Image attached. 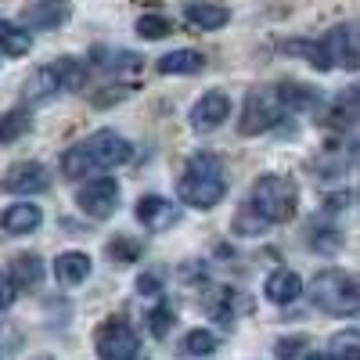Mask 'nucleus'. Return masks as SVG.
Masks as SVG:
<instances>
[{
  "label": "nucleus",
  "instance_id": "obj_1",
  "mask_svg": "<svg viewBox=\"0 0 360 360\" xmlns=\"http://www.w3.org/2000/svg\"><path fill=\"white\" fill-rule=\"evenodd\" d=\"M130 155H134V148H130V141L123 134L98 130V134H90L86 141H79L76 148H69V152L62 155V173L69 180H83V176L101 173V169L123 166Z\"/></svg>",
  "mask_w": 360,
  "mask_h": 360
},
{
  "label": "nucleus",
  "instance_id": "obj_2",
  "mask_svg": "<svg viewBox=\"0 0 360 360\" xmlns=\"http://www.w3.org/2000/svg\"><path fill=\"white\" fill-rule=\"evenodd\" d=\"M176 195H180V202L191 205V209H213V205H220L224 195H227L224 166L213 155L188 159V166L180 169V176H176Z\"/></svg>",
  "mask_w": 360,
  "mask_h": 360
},
{
  "label": "nucleus",
  "instance_id": "obj_3",
  "mask_svg": "<svg viewBox=\"0 0 360 360\" xmlns=\"http://www.w3.org/2000/svg\"><path fill=\"white\" fill-rule=\"evenodd\" d=\"M310 303L324 314H335V317H349L360 310V278L349 274V270H339V266H328V270H317L310 288Z\"/></svg>",
  "mask_w": 360,
  "mask_h": 360
},
{
  "label": "nucleus",
  "instance_id": "obj_4",
  "mask_svg": "<svg viewBox=\"0 0 360 360\" xmlns=\"http://www.w3.org/2000/svg\"><path fill=\"white\" fill-rule=\"evenodd\" d=\"M259 213L270 224H288L299 209V188L295 180L285 173H263L256 184H252V198H249Z\"/></svg>",
  "mask_w": 360,
  "mask_h": 360
},
{
  "label": "nucleus",
  "instance_id": "obj_5",
  "mask_svg": "<svg viewBox=\"0 0 360 360\" xmlns=\"http://www.w3.org/2000/svg\"><path fill=\"white\" fill-rule=\"evenodd\" d=\"M285 101L278 90H266V86H256L245 94V105L238 112V134L242 137H259L266 134L270 127H278V119L285 115Z\"/></svg>",
  "mask_w": 360,
  "mask_h": 360
},
{
  "label": "nucleus",
  "instance_id": "obj_6",
  "mask_svg": "<svg viewBox=\"0 0 360 360\" xmlns=\"http://www.w3.org/2000/svg\"><path fill=\"white\" fill-rule=\"evenodd\" d=\"M94 349H98V360H137L141 339L127 321L108 317L94 332Z\"/></svg>",
  "mask_w": 360,
  "mask_h": 360
},
{
  "label": "nucleus",
  "instance_id": "obj_7",
  "mask_svg": "<svg viewBox=\"0 0 360 360\" xmlns=\"http://www.w3.org/2000/svg\"><path fill=\"white\" fill-rule=\"evenodd\" d=\"M76 205L83 209L86 217L94 220H108L115 209H119V184L112 176H94L76 191Z\"/></svg>",
  "mask_w": 360,
  "mask_h": 360
},
{
  "label": "nucleus",
  "instance_id": "obj_8",
  "mask_svg": "<svg viewBox=\"0 0 360 360\" xmlns=\"http://www.w3.org/2000/svg\"><path fill=\"white\" fill-rule=\"evenodd\" d=\"M191 127L195 134H213L220 130L227 119H231V98L224 94V90H209V94H202L195 105H191Z\"/></svg>",
  "mask_w": 360,
  "mask_h": 360
},
{
  "label": "nucleus",
  "instance_id": "obj_9",
  "mask_svg": "<svg viewBox=\"0 0 360 360\" xmlns=\"http://www.w3.org/2000/svg\"><path fill=\"white\" fill-rule=\"evenodd\" d=\"M134 213H137V224L144 231H152V234H162V231H169V227L180 224V205L169 202V198H162V195H144L137 202Z\"/></svg>",
  "mask_w": 360,
  "mask_h": 360
},
{
  "label": "nucleus",
  "instance_id": "obj_10",
  "mask_svg": "<svg viewBox=\"0 0 360 360\" xmlns=\"http://www.w3.org/2000/svg\"><path fill=\"white\" fill-rule=\"evenodd\" d=\"M0 188L8 195H40L51 188V176H47V166L40 162H15L4 180H0Z\"/></svg>",
  "mask_w": 360,
  "mask_h": 360
},
{
  "label": "nucleus",
  "instance_id": "obj_11",
  "mask_svg": "<svg viewBox=\"0 0 360 360\" xmlns=\"http://www.w3.org/2000/svg\"><path fill=\"white\" fill-rule=\"evenodd\" d=\"M321 47L328 54V62H332V69H353V65H360V51H356V40H353V29H346V25L328 29Z\"/></svg>",
  "mask_w": 360,
  "mask_h": 360
},
{
  "label": "nucleus",
  "instance_id": "obj_12",
  "mask_svg": "<svg viewBox=\"0 0 360 360\" xmlns=\"http://www.w3.org/2000/svg\"><path fill=\"white\" fill-rule=\"evenodd\" d=\"M69 18V0H33L22 8V25L25 29H58Z\"/></svg>",
  "mask_w": 360,
  "mask_h": 360
},
{
  "label": "nucleus",
  "instance_id": "obj_13",
  "mask_svg": "<svg viewBox=\"0 0 360 360\" xmlns=\"http://www.w3.org/2000/svg\"><path fill=\"white\" fill-rule=\"evenodd\" d=\"M263 292H266V299H270V303H278V307H288V303H295V299L303 295V278H299L295 270L281 266V270H274V274L266 278Z\"/></svg>",
  "mask_w": 360,
  "mask_h": 360
},
{
  "label": "nucleus",
  "instance_id": "obj_14",
  "mask_svg": "<svg viewBox=\"0 0 360 360\" xmlns=\"http://www.w3.org/2000/svg\"><path fill=\"white\" fill-rule=\"evenodd\" d=\"M155 69H159L162 76H195V72L205 69V54L195 51V47L169 51V54H162L159 62H155Z\"/></svg>",
  "mask_w": 360,
  "mask_h": 360
},
{
  "label": "nucleus",
  "instance_id": "obj_15",
  "mask_svg": "<svg viewBox=\"0 0 360 360\" xmlns=\"http://www.w3.org/2000/svg\"><path fill=\"white\" fill-rule=\"evenodd\" d=\"M40 224H44V213H40V205H33V202L8 205L4 217H0V227H4L8 234H29V231H37Z\"/></svg>",
  "mask_w": 360,
  "mask_h": 360
},
{
  "label": "nucleus",
  "instance_id": "obj_16",
  "mask_svg": "<svg viewBox=\"0 0 360 360\" xmlns=\"http://www.w3.org/2000/svg\"><path fill=\"white\" fill-rule=\"evenodd\" d=\"M54 278L62 281L65 288H72V285H83L86 278H90V256L86 252H62L54 259Z\"/></svg>",
  "mask_w": 360,
  "mask_h": 360
},
{
  "label": "nucleus",
  "instance_id": "obj_17",
  "mask_svg": "<svg viewBox=\"0 0 360 360\" xmlns=\"http://www.w3.org/2000/svg\"><path fill=\"white\" fill-rule=\"evenodd\" d=\"M58 90H65L62 72H58V65H44L25 79V101H47V98L58 94Z\"/></svg>",
  "mask_w": 360,
  "mask_h": 360
},
{
  "label": "nucleus",
  "instance_id": "obj_18",
  "mask_svg": "<svg viewBox=\"0 0 360 360\" xmlns=\"http://www.w3.org/2000/svg\"><path fill=\"white\" fill-rule=\"evenodd\" d=\"M184 18L195 29H202V33H213V29H224L231 22V11L224 4H188L184 8Z\"/></svg>",
  "mask_w": 360,
  "mask_h": 360
},
{
  "label": "nucleus",
  "instance_id": "obj_19",
  "mask_svg": "<svg viewBox=\"0 0 360 360\" xmlns=\"http://www.w3.org/2000/svg\"><path fill=\"white\" fill-rule=\"evenodd\" d=\"M11 281L18 288H37L44 281V259L37 252H22L11 259Z\"/></svg>",
  "mask_w": 360,
  "mask_h": 360
},
{
  "label": "nucleus",
  "instance_id": "obj_20",
  "mask_svg": "<svg viewBox=\"0 0 360 360\" xmlns=\"http://www.w3.org/2000/svg\"><path fill=\"white\" fill-rule=\"evenodd\" d=\"M29 47H33V33H29L25 25L0 22V51L11 54V58H22V54H29Z\"/></svg>",
  "mask_w": 360,
  "mask_h": 360
},
{
  "label": "nucleus",
  "instance_id": "obj_21",
  "mask_svg": "<svg viewBox=\"0 0 360 360\" xmlns=\"http://www.w3.org/2000/svg\"><path fill=\"white\" fill-rule=\"evenodd\" d=\"M328 356L332 360H360V328H342L328 339Z\"/></svg>",
  "mask_w": 360,
  "mask_h": 360
},
{
  "label": "nucleus",
  "instance_id": "obj_22",
  "mask_svg": "<svg viewBox=\"0 0 360 360\" xmlns=\"http://www.w3.org/2000/svg\"><path fill=\"white\" fill-rule=\"evenodd\" d=\"M266 217L259 213V209L249 202V205H242V209H238V213H234V234H242V238H256V234H263L266 231Z\"/></svg>",
  "mask_w": 360,
  "mask_h": 360
},
{
  "label": "nucleus",
  "instance_id": "obj_23",
  "mask_svg": "<svg viewBox=\"0 0 360 360\" xmlns=\"http://www.w3.org/2000/svg\"><path fill=\"white\" fill-rule=\"evenodd\" d=\"M285 51H288V54H299V58H307V62H310L317 72H328V69H332V62H328V54H324L321 40H288Z\"/></svg>",
  "mask_w": 360,
  "mask_h": 360
},
{
  "label": "nucleus",
  "instance_id": "obj_24",
  "mask_svg": "<svg viewBox=\"0 0 360 360\" xmlns=\"http://www.w3.org/2000/svg\"><path fill=\"white\" fill-rule=\"evenodd\" d=\"M220 346V339L209 332V328H195V332L184 335V342H180V353H188V356H209Z\"/></svg>",
  "mask_w": 360,
  "mask_h": 360
},
{
  "label": "nucleus",
  "instance_id": "obj_25",
  "mask_svg": "<svg viewBox=\"0 0 360 360\" xmlns=\"http://www.w3.org/2000/svg\"><path fill=\"white\" fill-rule=\"evenodd\" d=\"M278 94H281L285 108H310V105H317V90L307 86V83H285Z\"/></svg>",
  "mask_w": 360,
  "mask_h": 360
},
{
  "label": "nucleus",
  "instance_id": "obj_26",
  "mask_svg": "<svg viewBox=\"0 0 360 360\" xmlns=\"http://www.w3.org/2000/svg\"><path fill=\"white\" fill-rule=\"evenodd\" d=\"M173 33V22L166 15H141L137 18V37L141 40H166Z\"/></svg>",
  "mask_w": 360,
  "mask_h": 360
},
{
  "label": "nucleus",
  "instance_id": "obj_27",
  "mask_svg": "<svg viewBox=\"0 0 360 360\" xmlns=\"http://www.w3.org/2000/svg\"><path fill=\"white\" fill-rule=\"evenodd\" d=\"M25 130H29V112H25V108H15V112H8V115H0V144L18 141Z\"/></svg>",
  "mask_w": 360,
  "mask_h": 360
},
{
  "label": "nucleus",
  "instance_id": "obj_28",
  "mask_svg": "<svg viewBox=\"0 0 360 360\" xmlns=\"http://www.w3.org/2000/svg\"><path fill=\"white\" fill-rule=\"evenodd\" d=\"M94 62L105 65V69H137L141 65V54L134 51H94Z\"/></svg>",
  "mask_w": 360,
  "mask_h": 360
},
{
  "label": "nucleus",
  "instance_id": "obj_29",
  "mask_svg": "<svg viewBox=\"0 0 360 360\" xmlns=\"http://www.w3.org/2000/svg\"><path fill=\"white\" fill-rule=\"evenodd\" d=\"M141 252H144V245L137 242V238H115V242H108V256L115 259V263H137L141 259Z\"/></svg>",
  "mask_w": 360,
  "mask_h": 360
},
{
  "label": "nucleus",
  "instance_id": "obj_30",
  "mask_svg": "<svg viewBox=\"0 0 360 360\" xmlns=\"http://www.w3.org/2000/svg\"><path fill=\"white\" fill-rule=\"evenodd\" d=\"M58 72H62V86L65 90H79L86 83V65L79 62V58H62V62H54Z\"/></svg>",
  "mask_w": 360,
  "mask_h": 360
},
{
  "label": "nucleus",
  "instance_id": "obj_31",
  "mask_svg": "<svg viewBox=\"0 0 360 360\" xmlns=\"http://www.w3.org/2000/svg\"><path fill=\"white\" fill-rule=\"evenodd\" d=\"M148 328H152V335H155V339H162L169 328H173V310H169L166 303H159V307L152 310V317H148Z\"/></svg>",
  "mask_w": 360,
  "mask_h": 360
},
{
  "label": "nucleus",
  "instance_id": "obj_32",
  "mask_svg": "<svg viewBox=\"0 0 360 360\" xmlns=\"http://www.w3.org/2000/svg\"><path fill=\"white\" fill-rule=\"evenodd\" d=\"M130 94H134V86H127V83L119 86L115 83V86H105V94H94V105H112V101H123Z\"/></svg>",
  "mask_w": 360,
  "mask_h": 360
},
{
  "label": "nucleus",
  "instance_id": "obj_33",
  "mask_svg": "<svg viewBox=\"0 0 360 360\" xmlns=\"http://www.w3.org/2000/svg\"><path fill=\"white\" fill-rule=\"evenodd\" d=\"M307 346V335H288L278 342V360H292V353H299Z\"/></svg>",
  "mask_w": 360,
  "mask_h": 360
},
{
  "label": "nucleus",
  "instance_id": "obj_34",
  "mask_svg": "<svg viewBox=\"0 0 360 360\" xmlns=\"http://www.w3.org/2000/svg\"><path fill=\"white\" fill-rule=\"evenodd\" d=\"M15 288H18V285H15L8 274H0V310H8V307L15 303Z\"/></svg>",
  "mask_w": 360,
  "mask_h": 360
},
{
  "label": "nucleus",
  "instance_id": "obj_35",
  "mask_svg": "<svg viewBox=\"0 0 360 360\" xmlns=\"http://www.w3.org/2000/svg\"><path fill=\"white\" fill-rule=\"evenodd\" d=\"M137 292H141V295H159V292H162V281H159L155 274H141V278H137Z\"/></svg>",
  "mask_w": 360,
  "mask_h": 360
},
{
  "label": "nucleus",
  "instance_id": "obj_36",
  "mask_svg": "<svg viewBox=\"0 0 360 360\" xmlns=\"http://www.w3.org/2000/svg\"><path fill=\"white\" fill-rule=\"evenodd\" d=\"M342 101H349L353 108H360V79H356V83L346 90V94H342Z\"/></svg>",
  "mask_w": 360,
  "mask_h": 360
},
{
  "label": "nucleus",
  "instance_id": "obj_37",
  "mask_svg": "<svg viewBox=\"0 0 360 360\" xmlns=\"http://www.w3.org/2000/svg\"><path fill=\"white\" fill-rule=\"evenodd\" d=\"M307 360H332V356H324V353H310Z\"/></svg>",
  "mask_w": 360,
  "mask_h": 360
},
{
  "label": "nucleus",
  "instance_id": "obj_38",
  "mask_svg": "<svg viewBox=\"0 0 360 360\" xmlns=\"http://www.w3.org/2000/svg\"><path fill=\"white\" fill-rule=\"evenodd\" d=\"M37 360H51V356H37Z\"/></svg>",
  "mask_w": 360,
  "mask_h": 360
}]
</instances>
